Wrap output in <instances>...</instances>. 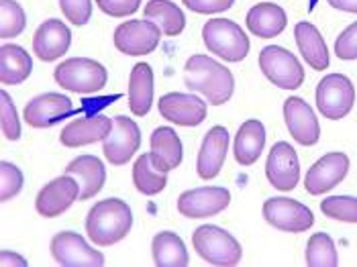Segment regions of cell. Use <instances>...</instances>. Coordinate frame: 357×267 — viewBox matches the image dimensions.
Here are the masks:
<instances>
[{"instance_id": "cell-16", "label": "cell", "mask_w": 357, "mask_h": 267, "mask_svg": "<svg viewBox=\"0 0 357 267\" xmlns=\"http://www.w3.org/2000/svg\"><path fill=\"white\" fill-rule=\"evenodd\" d=\"M284 121L292 139L303 145L312 147L321 139V125L310 105L301 96H290L284 102Z\"/></svg>"}, {"instance_id": "cell-10", "label": "cell", "mask_w": 357, "mask_h": 267, "mask_svg": "<svg viewBox=\"0 0 357 267\" xmlns=\"http://www.w3.org/2000/svg\"><path fill=\"white\" fill-rule=\"evenodd\" d=\"M52 257L57 266L61 267H102L105 255L90 247L82 235L74 231H61L57 233L50 245Z\"/></svg>"}, {"instance_id": "cell-38", "label": "cell", "mask_w": 357, "mask_h": 267, "mask_svg": "<svg viewBox=\"0 0 357 267\" xmlns=\"http://www.w3.org/2000/svg\"><path fill=\"white\" fill-rule=\"evenodd\" d=\"M335 55L343 61L357 59V21L345 29L335 41Z\"/></svg>"}, {"instance_id": "cell-14", "label": "cell", "mask_w": 357, "mask_h": 267, "mask_svg": "<svg viewBox=\"0 0 357 267\" xmlns=\"http://www.w3.org/2000/svg\"><path fill=\"white\" fill-rule=\"evenodd\" d=\"M160 114L178 127H198L204 123L208 105L194 92H167L160 98Z\"/></svg>"}, {"instance_id": "cell-25", "label": "cell", "mask_w": 357, "mask_h": 267, "mask_svg": "<svg viewBox=\"0 0 357 267\" xmlns=\"http://www.w3.org/2000/svg\"><path fill=\"white\" fill-rule=\"evenodd\" d=\"M66 174L74 176L80 184V198L78 200H90L96 196L107 182V169L105 163L94 155H80L72 163H68Z\"/></svg>"}, {"instance_id": "cell-22", "label": "cell", "mask_w": 357, "mask_h": 267, "mask_svg": "<svg viewBox=\"0 0 357 267\" xmlns=\"http://www.w3.org/2000/svg\"><path fill=\"white\" fill-rule=\"evenodd\" d=\"M245 25L249 33L259 39H274L288 27V15L275 2H259L249 8Z\"/></svg>"}, {"instance_id": "cell-34", "label": "cell", "mask_w": 357, "mask_h": 267, "mask_svg": "<svg viewBox=\"0 0 357 267\" xmlns=\"http://www.w3.org/2000/svg\"><path fill=\"white\" fill-rule=\"evenodd\" d=\"M321 213L327 218L357 224V198L356 196H327L321 202Z\"/></svg>"}, {"instance_id": "cell-39", "label": "cell", "mask_w": 357, "mask_h": 267, "mask_svg": "<svg viewBox=\"0 0 357 267\" xmlns=\"http://www.w3.org/2000/svg\"><path fill=\"white\" fill-rule=\"evenodd\" d=\"M96 6L112 19H123L135 15L141 6V0H96Z\"/></svg>"}, {"instance_id": "cell-27", "label": "cell", "mask_w": 357, "mask_h": 267, "mask_svg": "<svg viewBox=\"0 0 357 267\" xmlns=\"http://www.w3.org/2000/svg\"><path fill=\"white\" fill-rule=\"evenodd\" d=\"M153 105V70L149 63H135L129 76V110L135 116L149 114Z\"/></svg>"}, {"instance_id": "cell-7", "label": "cell", "mask_w": 357, "mask_h": 267, "mask_svg": "<svg viewBox=\"0 0 357 267\" xmlns=\"http://www.w3.org/2000/svg\"><path fill=\"white\" fill-rule=\"evenodd\" d=\"M356 105V86L343 74H329L317 86V108L329 121L345 119Z\"/></svg>"}, {"instance_id": "cell-21", "label": "cell", "mask_w": 357, "mask_h": 267, "mask_svg": "<svg viewBox=\"0 0 357 267\" xmlns=\"http://www.w3.org/2000/svg\"><path fill=\"white\" fill-rule=\"evenodd\" d=\"M112 129V121L105 114H94V116H82L72 121L63 131L59 133V141L63 147L76 149L84 145H92L96 141H105Z\"/></svg>"}, {"instance_id": "cell-37", "label": "cell", "mask_w": 357, "mask_h": 267, "mask_svg": "<svg viewBox=\"0 0 357 267\" xmlns=\"http://www.w3.org/2000/svg\"><path fill=\"white\" fill-rule=\"evenodd\" d=\"M59 8L63 17L78 27L92 19V0H59Z\"/></svg>"}, {"instance_id": "cell-19", "label": "cell", "mask_w": 357, "mask_h": 267, "mask_svg": "<svg viewBox=\"0 0 357 267\" xmlns=\"http://www.w3.org/2000/svg\"><path fill=\"white\" fill-rule=\"evenodd\" d=\"M72 45V31L59 19H47L33 35V54L41 61H57Z\"/></svg>"}, {"instance_id": "cell-35", "label": "cell", "mask_w": 357, "mask_h": 267, "mask_svg": "<svg viewBox=\"0 0 357 267\" xmlns=\"http://www.w3.org/2000/svg\"><path fill=\"white\" fill-rule=\"evenodd\" d=\"M0 178H2V182H0V198H2V202H8V200H13L15 196L21 194L23 184H25V178H23V171L15 163L2 161L0 163Z\"/></svg>"}, {"instance_id": "cell-13", "label": "cell", "mask_w": 357, "mask_h": 267, "mask_svg": "<svg viewBox=\"0 0 357 267\" xmlns=\"http://www.w3.org/2000/svg\"><path fill=\"white\" fill-rule=\"evenodd\" d=\"M351 161L343 151H331L323 155L306 171L304 188L310 196H323L337 188L349 174Z\"/></svg>"}, {"instance_id": "cell-24", "label": "cell", "mask_w": 357, "mask_h": 267, "mask_svg": "<svg viewBox=\"0 0 357 267\" xmlns=\"http://www.w3.org/2000/svg\"><path fill=\"white\" fill-rule=\"evenodd\" d=\"M294 39H296V45H298V49L303 54L304 61L314 72H323V70L329 68V47H327L321 31L314 27L312 23H308V21L296 23V27H294Z\"/></svg>"}, {"instance_id": "cell-33", "label": "cell", "mask_w": 357, "mask_h": 267, "mask_svg": "<svg viewBox=\"0 0 357 267\" xmlns=\"http://www.w3.org/2000/svg\"><path fill=\"white\" fill-rule=\"evenodd\" d=\"M0 37L10 39L19 37L27 27V17L23 6L17 0H0Z\"/></svg>"}, {"instance_id": "cell-29", "label": "cell", "mask_w": 357, "mask_h": 267, "mask_svg": "<svg viewBox=\"0 0 357 267\" xmlns=\"http://www.w3.org/2000/svg\"><path fill=\"white\" fill-rule=\"evenodd\" d=\"M143 17L162 29L165 37H178L186 29V17L182 8L172 0H149L145 4Z\"/></svg>"}, {"instance_id": "cell-18", "label": "cell", "mask_w": 357, "mask_h": 267, "mask_svg": "<svg viewBox=\"0 0 357 267\" xmlns=\"http://www.w3.org/2000/svg\"><path fill=\"white\" fill-rule=\"evenodd\" d=\"M72 108H74L72 98H68L66 94L47 92V94H39V96L31 98V102H27V107H25L23 116L29 123V127H33V129H50L59 119L70 116Z\"/></svg>"}, {"instance_id": "cell-12", "label": "cell", "mask_w": 357, "mask_h": 267, "mask_svg": "<svg viewBox=\"0 0 357 267\" xmlns=\"http://www.w3.org/2000/svg\"><path fill=\"white\" fill-rule=\"evenodd\" d=\"M231 204V192L220 186H202L186 190L178 196V213L186 218L217 216Z\"/></svg>"}, {"instance_id": "cell-41", "label": "cell", "mask_w": 357, "mask_h": 267, "mask_svg": "<svg viewBox=\"0 0 357 267\" xmlns=\"http://www.w3.org/2000/svg\"><path fill=\"white\" fill-rule=\"evenodd\" d=\"M0 266L2 267H27V259L25 257H21L19 253H13V251H8V249H2V253H0Z\"/></svg>"}, {"instance_id": "cell-40", "label": "cell", "mask_w": 357, "mask_h": 267, "mask_svg": "<svg viewBox=\"0 0 357 267\" xmlns=\"http://www.w3.org/2000/svg\"><path fill=\"white\" fill-rule=\"evenodd\" d=\"M182 2L186 8L198 15H220L235 4V0H182Z\"/></svg>"}, {"instance_id": "cell-11", "label": "cell", "mask_w": 357, "mask_h": 267, "mask_svg": "<svg viewBox=\"0 0 357 267\" xmlns=\"http://www.w3.org/2000/svg\"><path fill=\"white\" fill-rule=\"evenodd\" d=\"M266 178L278 192H292L301 182V160L288 141H278L266 161Z\"/></svg>"}, {"instance_id": "cell-1", "label": "cell", "mask_w": 357, "mask_h": 267, "mask_svg": "<svg viewBox=\"0 0 357 267\" xmlns=\"http://www.w3.org/2000/svg\"><path fill=\"white\" fill-rule=\"evenodd\" d=\"M184 84L194 94H202L211 107L227 105L235 92V78L231 70L202 54L188 57L184 66Z\"/></svg>"}, {"instance_id": "cell-42", "label": "cell", "mask_w": 357, "mask_h": 267, "mask_svg": "<svg viewBox=\"0 0 357 267\" xmlns=\"http://www.w3.org/2000/svg\"><path fill=\"white\" fill-rule=\"evenodd\" d=\"M333 8L341 10V13H351L357 15V0H327Z\"/></svg>"}, {"instance_id": "cell-32", "label": "cell", "mask_w": 357, "mask_h": 267, "mask_svg": "<svg viewBox=\"0 0 357 267\" xmlns=\"http://www.w3.org/2000/svg\"><path fill=\"white\" fill-rule=\"evenodd\" d=\"M304 259L308 267H337L339 266V253L335 247V241L327 233H314L304 251Z\"/></svg>"}, {"instance_id": "cell-9", "label": "cell", "mask_w": 357, "mask_h": 267, "mask_svg": "<svg viewBox=\"0 0 357 267\" xmlns=\"http://www.w3.org/2000/svg\"><path fill=\"white\" fill-rule=\"evenodd\" d=\"M162 35H164L162 29L155 23L147 19H131L114 29L112 41L121 54L139 57V55L153 54L160 45Z\"/></svg>"}, {"instance_id": "cell-23", "label": "cell", "mask_w": 357, "mask_h": 267, "mask_svg": "<svg viewBox=\"0 0 357 267\" xmlns=\"http://www.w3.org/2000/svg\"><path fill=\"white\" fill-rule=\"evenodd\" d=\"M149 158L155 169L169 174L182 163V141L172 127H158L149 137Z\"/></svg>"}, {"instance_id": "cell-5", "label": "cell", "mask_w": 357, "mask_h": 267, "mask_svg": "<svg viewBox=\"0 0 357 267\" xmlns=\"http://www.w3.org/2000/svg\"><path fill=\"white\" fill-rule=\"evenodd\" d=\"M55 82L76 94H94L100 92L107 82H109V72L107 68L90 57H70L61 61L54 72Z\"/></svg>"}, {"instance_id": "cell-2", "label": "cell", "mask_w": 357, "mask_h": 267, "mask_svg": "<svg viewBox=\"0 0 357 267\" xmlns=\"http://www.w3.org/2000/svg\"><path fill=\"white\" fill-rule=\"evenodd\" d=\"M133 227V213L121 198L96 202L86 216L88 239L98 247H112L125 239Z\"/></svg>"}, {"instance_id": "cell-31", "label": "cell", "mask_w": 357, "mask_h": 267, "mask_svg": "<svg viewBox=\"0 0 357 267\" xmlns=\"http://www.w3.org/2000/svg\"><path fill=\"white\" fill-rule=\"evenodd\" d=\"M133 184L143 196H155L167 186V174L155 169L149 153H143L133 163Z\"/></svg>"}, {"instance_id": "cell-15", "label": "cell", "mask_w": 357, "mask_h": 267, "mask_svg": "<svg viewBox=\"0 0 357 267\" xmlns=\"http://www.w3.org/2000/svg\"><path fill=\"white\" fill-rule=\"evenodd\" d=\"M141 145V131L137 123L129 116H116L112 121V129L102 143L105 158L112 165H125L137 153Z\"/></svg>"}, {"instance_id": "cell-26", "label": "cell", "mask_w": 357, "mask_h": 267, "mask_svg": "<svg viewBox=\"0 0 357 267\" xmlns=\"http://www.w3.org/2000/svg\"><path fill=\"white\" fill-rule=\"evenodd\" d=\"M266 147V127L257 119L245 121L235 135L233 153L239 165H253L261 158Z\"/></svg>"}, {"instance_id": "cell-30", "label": "cell", "mask_w": 357, "mask_h": 267, "mask_svg": "<svg viewBox=\"0 0 357 267\" xmlns=\"http://www.w3.org/2000/svg\"><path fill=\"white\" fill-rule=\"evenodd\" d=\"M151 255L158 267H186L190 264V255L184 241L172 231H162L153 237Z\"/></svg>"}, {"instance_id": "cell-8", "label": "cell", "mask_w": 357, "mask_h": 267, "mask_svg": "<svg viewBox=\"0 0 357 267\" xmlns=\"http://www.w3.org/2000/svg\"><path fill=\"white\" fill-rule=\"evenodd\" d=\"M261 213L268 224H272L274 229L284 231V233H304L314 224L312 211L303 202L286 198V196L268 198L264 202Z\"/></svg>"}, {"instance_id": "cell-36", "label": "cell", "mask_w": 357, "mask_h": 267, "mask_svg": "<svg viewBox=\"0 0 357 267\" xmlns=\"http://www.w3.org/2000/svg\"><path fill=\"white\" fill-rule=\"evenodd\" d=\"M0 110H2V133L8 141H19L21 139V121L17 114V107L8 92H0Z\"/></svg>"}, {"instance_id": "cell-28", "label": "cell", "mask_w": 357, "mask_h": 267, "mask_svg": "<svg viewBox=\"0 0 357 267\" xmlns=\"http://www.w3.org/2000/svg\"><path fill=\"white\" fill-rule=\"evenodd\" d=\"M33 72V59L21 45H2L0 47V82L2 86L23 84Z\"/></svg>"}, {"instance_id": "cell-3", "label": "cell", "mask_w": 357, "mask_h": 267, "mask_svg": "<svg viewBox=\"0 0 357 267\" xmlns=\"http://www.w3.org/2000/svg\"><path fill=\"white\" fill-rule=\"evenodd\" d=\"M194 251L208 266L233 267L243 259V247L231 233L217 224H202L192 233Z\"/></svg>"}, {"instance_id": "cell-4", "label": "cell", "mask_w": 357, "mask_h": 267, "mask_svg": "<svg viewBox=\"0 0 357 267\" xmlns=\"http://www.w3.org/2000/svg\"><path fill=\"white\" fill-rule=\"evenodd\" d=\"M202 39L206 49L229 63H239L248 57L251 43L248 33L231 19H211L202 27Z\"/></svg>"}, {"instance_id": "cell-6", "label": "cell", "mask_w": 357, "mask_h": 267, "mask_svg": "<svg viewBox=\"0 0 357 267\" xmlns=\"http://www.w3.org/2000/svg\"><path fill=\"white\" fill-rule=\"evenodd\" d=\"M259 70L275 88L298 90L304 82V68L298 57L286 47L268 45L259 52Z\"/></svg>"}, {"instance_id": "cell-17", "label": "cell", "mask_w": 357, "mask_h": 267, "mask_svg": "<svg viewBox=\"0 0 357 267\" xmlns=\"http://www.w3.org/2000/svg\"><path fill=\"white\" fill-rule=\"evenodd\" d=\"M78 198H80L78 180H72L70 174H66L39 190L35 200V211L43 218H55L66 213Z\"/></svg>"}, {"instance_id": "cell-20", "label": "cell", "mask_w": 357, "mask_h": 267, "mask_svg": "<svg viewBox=\"0 0 357 267\" xmlns=\"http://www.w3.org/2000/svg\"><path fill=\"white\" fill-rule=\"evenodd\" d=\"M229 151V131L225 127H213L204 135L198 160H196V174L200 180H215L220 174Z\"/></svg>"}]
</instances>
